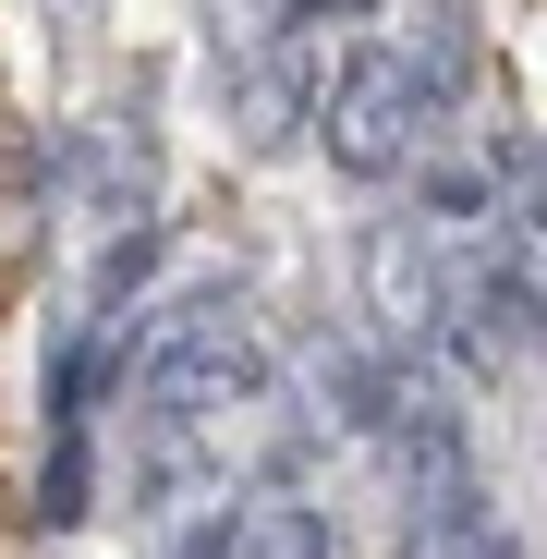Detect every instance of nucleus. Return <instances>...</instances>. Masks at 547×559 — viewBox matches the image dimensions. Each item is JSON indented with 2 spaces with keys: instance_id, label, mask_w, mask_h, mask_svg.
<instances>
[{
  "instance_id": "1",
  "label": "nucleus",
  "mask_w": 547,
  "mask_h": 559,
  "mask_svg": "<svg viewBox=\"0 0 547 559\" xmlns=\"http://www.w3.org/2000/svg\"><path fill=\"white\" fill-rule=\"evenodd\" d=\"M255 378H267V341H255V305L231 293V280L170 293L146 317V341H122L134 414H231V402H255Z\"/></svg>"
},
{
  "instance_id": "2",
  "label": "nucleus",
  "mask_w": 547,
  "mask_h": 559,
  "mask_svg": "<svg viewBox=\"0 0 547 559\" xmlns=\"http://www.w3.org/2000/svg\"><path fill=\"white\" fill-rule=\"evenodd\" d=\"M426 73L402 61V49H353L341 73H329V98H317V146H329V170H353V182H390V170H414L426 158Z\"/></svg>"
},
{
  "instance_id": "3",
  "label": "nucleus",
  "mask_w": 547,
  "mask_h": 559,
  "mask_svg": "<svg viewBox=\"0 0 547 559\" xmlns=\"http://www.w3.org/2000/svg\"><path fill=\"white\" fill-rule=\"evenodd\" d=\"M365 317H378L390 353L450 341V255H438L426 219H378V231H365Z\"/></svg>"
},
{
  "instance_id": "4",
  "label": "nucleus",
  "mask_w": 547,
  "mask_h": 559,
  "mask_svg": "<svg viewBox=\"0 0 547 559\" xmlns=\"http://www.w3.org/2000/svg\"><path fill=\"white\" fill-rule=\"evenodd\" d=\"M182 559H353L341 547V523L317 511V499H293V487H255V499H231Z\"/></svg>"
},
{
  "instance_id": "5",
  "label": "nucleus",
  "mask_w": 547,
  "mask_h": 559,
  "mask_svg": "<svg viewBox=\"0 0 547 559\" xmlns=\"http://www.w3.org/2000/svg\"><path fill=\"white\" fill-rule=\"evenodd\" d=\"M37 523L61 535V523H85V426H61L49 438V475H37Z\"/></svg>"
},
{
  "instance_id": "6",
  "label": "nucleus",
  "mask_w": 547,
  "mask_h": 559,
  "mask_svg": "<svg viewBox=\"0 0 547 559\" xmlns=\"http://www.w3.org/2000/svg\"><path fill=\"white\" fill-rule=\"evenodd\" d=\"M281 13H317V25H329V13H353V0H281Z\"/></svg>"
}]
</instances>
